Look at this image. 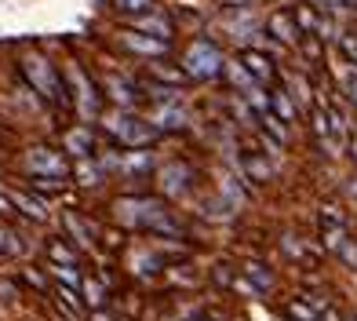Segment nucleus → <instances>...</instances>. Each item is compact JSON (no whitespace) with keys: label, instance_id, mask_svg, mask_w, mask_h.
I'll list each match as a JSON object with an SVG mask.
<instances>
[{"label":"nucleus","instance_id":"obj_1","mask_svg":"<svg viewBox=\"0 0 357 321\" xmlns=\"http://www.w3.org/2000/svg\"><path fill=\"white\" fill-rule=\"evenodd\" d=\"M113 216H117L124 227H135V230H153V234H168V237H183V227L172 219L165 201H157V197H117V201H113Z\"/></svg>","mask_w":357,"mask_h":321},{"label":"nucleus","instance_id":"obj_2","mask_svg":"<svg viewBox=\"0 0 357 321\" xmlns=\"http://www.w3.org/2000/svg\"><path fill=\"white\" fill-rule=\"evenodd\" d=\"M22 73H26L29 84H33V91H40L47 103H59V106H70V103H73L66 80L55 73V66H52L44 55H26V59H22Z\"/></svg>","mask_w":357,"mask_h":321},{"label":"nucleus","instance_id":"obj_3","mask_svg":"<svg viewBox=\"0 0 357 321\" xmlns=\"http://www.w3.org/2000/svg\"><path fill=\"white\" fill-rule=\"evenodd\" d=\"M183 73L193 80H212L219 73H226V59L215 44L208 40H193L186 52H183Z\"/></svg>","mask_w":357,"mask_h":321},{"label":"nucleus","instance_id":"obj_4","mask_svg":"<svg viewBox=\"0 0 357 321\" xmlns=\"http://www.w3.org/2000/svg\"><path fill=\"white\" fill-rule=\"evenodd\" d=\"M102 128L121 142V147H132V150L146 147V142L157 135V128H153L150 121H139V117L128 114V110H121V114H106V117H102Z\"/></svg>","mask_w":357,"mask_h":321},{"label":"nucleus","instance_id":"obj_5","mask_svg":"<svg viewBox=\"0 0 357 321\" xmlns=\"http://www.w3.org/2000/svg\"><path fill=\"white\" fill-rule=\"evenodd\" d=\"M26 168L40 175V179H55V183H66L70 179V160L55 154V150H47V147H33V150H26Z\"/></svg>","mask_w":357,"mask_h":321},{"label":"nucleus","instance_id":"obj_6","mask_svg":"<svg viewBox=\"0 0 357 321\" xmlns=\"http://www.w3.org/2000/svg\"><path fill=\"white\" fill-rule=\"evenodd\" d=\"M66 77H70V84H73L77 114H80V117H91L95 110H99V95H95V84L84 77V70H80V66H66Z\"/></svg>","mask_w":357,"mask_h":321},{"label":"nucleus","instance_id":"obj_7","mask_svg":"<svg viewBox=\"0 0 357 321\" xmlns=\"http://www.w3.org/2000/svg\"><path fill=\"white\" fill-rule=\"evenodd\" d=\"M121 44L128 47V52L146 55V59H160V55H168V40L146 37V33H139V29H124V33H121Z\"/></svg>","mask_w":357,"mask_h":321},{"label":"nucleus","instance_id":"obj_8","mask_svg":"<svg viewBox=\"0 0 357 321\" xmlns=\"http://www.w3.org/2000/svg\"><path fill=\"white\" fill-rule=\"evenodd\" d=\"M157 183H160V194L165 197H183L190 190V168L186 165H165L157 172Z\"/></svg>","mask_w":357,"mask_h":321},{"label":"nucleus","instance_id":"obj_9","mask_svg":"<svg viewBox=\"0 0 357 321\" xmlns=\"http://www.w3.org/2000/svg\"><path fill=\"white\" fill-rule=\"evenodd\" d=\"M150 124L157 128V132H183V128L190 124V117H186V110L178 106V103H165V106L153 110Z\"/></svg>","mask_w":357,"mask_h":321},{"label":"nucleus","instance_id":"obj_10","mask_svg":"<svg viewBox=\"0 0 357 321\" xmlns=\"http://www.w3.org/2000/svg\"><path fill=\"white\" fill-rule=\"evenodd\" d=\"M266 29L273 33V40H281V44H299V33H303L291 11H273L266 19Z\"/></svg>","mask_w":357,"mask_h":321},{"label":"nucleus","instance_id":"obj_11","mask_svg":"<svg viewBox=\"0 0 357 321\" xmlns=\"http://www.w3.org/2000/svg\"><path fill=\"white\" fill-rule=\"evenodd\" d=\"M62 150L77 160H88L95 154V139H91V128H70L66 135H62Z\"/></svg>","mask_w":357,"mask_h":321},{"label":"nucleus","instance_id":"obj_12","mask_svg":"<svg viewBox=\"0 0 357 321\" xmlns=\"http://www.w3.org/2000/svg\"><path fill=\"white\" fill-rule=\"evenodd\" d=\"M132 29H139V33H146V37H157V40H172V19L160 15V11H150V15L132 19Z\"/></svg>","mask_w":357,"mask_h":321},{"label":"nucleus","instance_id":"obj_13","mask_svg":"<svg viewBox=\"0 0 357 321\" xmlns=\"http://www.w3.org/2000/svg\"><path fill=\"white\" fill-rule=\"evenodd\" d=\"M4 197L19 208L22 216H29V219H37V223H44L47 219V204L40 201V197H33V194H22V190H4Z\"/></svg>","mask_w":357,"mask_h":321},{"label":"nucleus","instance_id":"obj_14","mask_svg":"<svg viewBox=\"0 0 357 321\" xmlns=\"http://www.w3.org/2000/svg\"><path fill=\"white\" fill-rule=\"evenodd\" d=\"M241 62H245V70H248V73L259 80V84H270L273 73H278V70H273V62H270V55L255 52V47H248V52L241 55Z\"/></svg>","mask_w":357,"mask_h":321},{"label":"nucleus","instance_id":"obj_15","mask_svg":"<svg viewBox=\"0 0 357 321\" xmlns=\"http://www.w3.org/2000/svg\"><path fill=\"white\" fill-rule=\"evenodd\" d=\"M321 311H324V303L317 296H303V299H291L288 303V318L291 321H317Z\"/></svg>","mask_w":357,"mask_h":321},{"label":"nucleus","instance_id":"obj_16","mask_svg":"<svg viewBox=\"0 0 357 321\" xmlns=\"http://www.w3.org/2000/svg\"><path fill=\"white\" fill-rule=\"evenodd\" d=\"M335 80H339V91H343L347 99L357 106V66H354V62H339V66H335Z\"/></svg>","mask_w":357,"mask_h":321},{"label":"nucleus","instance_id":"obj_17","mask_svg":"<svg viewBox=\"0 0 357 321\" xmlns=\"http://www.w3.org/2000/svg\"><path fill=\"white\" fill-rule=\"evenodd\" d=\"M291 15H296V22H299V29H303V33H321V26H324V19H321V15L314 11V4H299L296 11H291Z\"/></svg>","mask_w":357,"mask_h":321},{"label":"nucleus","instance_id":"obj_18","mask_svg":"<svg viewBox=\"0 0 357 321\" xmlns=\"http://www.w3.org/2000/svg\"><path fill=\"white\" fill-rule=\"evenodd\" d=\"M47 260L55 267H77V252L66 245V241H47Z\"/></svg>","mask_w":357,"mask_h":321},{"label":"nucleus","instance_id":"obj_19","mask_svg":"<svg viewBox=\"0 0 357 321\" xmlns=\"http://www.w3.org/2000/svg\"><path fill=\"white\" fill-rule=\"evenodd\" d=\"M117 165H121V172H128V175H139V172H150L153 160H150V154H146V150H132L128 157H121Z\"/></svg>","mask_w":357,"mask_h":321},{"label":"nucleus","instance_id":"obj_20","mask_svg":"<svg viewBox=\"0 0 357 321\" xmlns=\"http://www.w3.org/2000/svg\"><path fill=\"white\" fill-rule=\"evenodd\" d=\"M226 77H230L234 80V84L241 88V95H245V91H252L255 84H259V80L245 70V62H226Z\"/></svg>","mask_w":357,"mask_h":321},{"label":"nucleus","instance_id":"obj_21","mask_svg":"<svg viewBox=\"0 0 357 321\" xmlns=\"http://www.w3.org/2000/svg\"><path fill=\"white\" fill-rule=\"evenodd\" d=\"M106 88H109V99L117 103V106H132L135 103V95H132V88H128V80H121V77H106Z\"/></svg>","mask_w":357,"mask_h":321},{"label":"nucleus","instance_id":"obj_22","mask_svg":"<svg viewBox=\"0 0 357 321\" xmlns=\"http://www.w3.org/2000/svg\"><path fill=\"white\" fill-rule=\"evenodd\" d=\"M113 8L128 19H139V15H150L153 11V0H113Z\"/></svg>","mask_w":357,"mask_h":321},{"label":"nucleus","instance_id":"obj_23","mask_svg":"<svg viewBox=\"0 0 357 321\" xmlns=\"http://www.w3.org/2000/svg\"><path fill=\"white\" fill-rule=\"evenodd\" d=\"M347 241H350L347 237V227H321V245L328 248V252H339Z\"/></svg>","mask_w":357,"mask_h":321},{"label":"nucleus","instance_id":"obj_24","mask_svg":"<svg viewBox=\"0 0 357 321\" xmlns=\"http://www.w3.org/2000/svg\"><path fill=\"white\" fill-rule=\"evenodd\" d=\"M80 292H84V303H88V307L91 311H99L102 307V303H106V288H102V281H84V285H80Z\"/></svg>","mask_w":357,"mask_h":321},{"label":"nucleus","instance_id":"obj_25","mask_svg":"<svg viewBox=\"0 0 357 321\" xmlns=\"http://www.w3.org/2000/svg\"><path fill=\"white\" fill-rule=\"evenodd\" d=\"M245 278L252 281V285H259V288H273V274H270V270L263 267V263H245Z\"/></svg>","mask_w":357,"mask_h":321},{"label":"nucleus","instance_id":"obj_26","mask_svg":"<svg viewBox=\"0 0 357 321\" xmlns=\"http://www.w3.org/2000/svg\"><path fill=\"white\" fill-rule=\"evenodd\" d=\"M62 223H66V230L73 234V241H77V248H91V230L84 227V223H80L77 216H66V219H62Z\"/></svg>","mask_w":357,"mask_h":321},{"label":"nucleus","instance_id":"obj_27","mask_svg":"<svg viewBox=\"0 0 357 321\" xmlns=\"http://www.w3.org/2000/svg\"><path fill=\"white\" fill-rule=\"evenodd\" d=\"M22 252V241H19V234H15L11 227H4L0 223V255H19Z\"/></svg>","mask_w":357,"mask_h":321},{"label":"nucleus","instance_id":"obj_28","mask_svg":"<svg viewBox=\"0 0 357 321\" xmlns=\"http://www.w3.org/2000/svg\"><path fill=\"white\" fill-rule=\"evenodd\" d=\"M245 172L252 175V179H270V175H273V165L252 154V157H245Z\"/></svg>","mask_w":357,"mask_h":321},{"label":"nucleus","instance_id":"obj_29","mask_svg":"<svg viewBox=\"0 0 357 321\" xmlns=\"http://www.w3.org/2000/svg\"><path fill=\"white\" fill-rule=\"evenodd\" d=\"M270 110H273L281 121H296V103H291L284 91H273V106H270Z\"/></svg>","mask_w":357,"mask_h":321},{"label":"nucleus","instance_id":"obj_30","mask_svg":"<svg viewBox=\"0 0 357 321\" xmlns=\"http://www.w3.org/2000/svg\"><path fill=\"white\" fill-rule=\"evenodd\" d=\"M259 121H263V132H270V139H278V142L288 139V128H284V121L278 114H263Z\"/></svg>","mask_w":357,"mask_h":321},{"label":"nucleus","instance_id":"obj_31","mask_svg":"<svg viewBox=\"0 0 357 321\" xmlns=\"http://www.w3.org/2000/svg\"><path fill=\"white\" fill-rule=\"evenodd\" d=\"M52 274H55L62 285H66V288H80V285H84V281L77 278V270H73V267H55V263H52Z\"/></svg>","mask_w":357,"mask_h":321},{"label":"nucleus","instance_id":"obj_32","mask_svg":"<svg viewBox=\"0 0 357 321\" xmlns=\"http://www.w3.org/2000/svg\"><path fill=\"white\" fill-rule=\"evenodd\" d=\"M321 227H347V219H343V212H339L335 204H324L321 208Z\"/></svg>","mask_w":357,"mask_h":321},{"label":"nucleus","instance_id":"obj_33","mask_svg":"<svg viewBox=\"0 0 357 321\" xmlns=\"http://www.w3.org/2000/svg\"><path fill=\"white\" fill-rule=\"evenodd\" d=\"M288 88H291V95H296V103H310V84H306L303 77L291 73V77H288Z\"/></svg>","mask_w":357,"mask_h":321},{"label":"nucleus","instance_id":"obj_34","mask_svg":"<svg viewBox=\"0 0 357 321\" xmlns=\"http://www.w3.org/2000/svg\"><path fill=\"white\" fill-rule=\"evenodd\" d=\"M77 172H80V183H99V179H102V172L95 168V165H88V160H80Z\"/></svg>","mask_w":357,"mask_h":321},{"label":"nucleus","instance_id":"obj_35","mask_svg":"<svg viewBox=\"0 0 357 321\" xmlns=\"http://www.w3.org/2000/svg\"><path fill=\"white\" fill-rule=\"evenodd\" d=\"M339 47H343L347 59L357 66V33H343V37H339Z\"/></svg>","mask_w":357,"mask_h":321},{"label":"nucleus","instance_id":"obj_36","mask_svg":"<svg viewBox=\"0 0 357 321\" xmlns=\"http://www.w3.org/2000/svg\"><path fill=\"white\" fill-rule=\"evenodd\" d=\"M234 288H237V292H245L248 299H259V292H263V288H259V285H252L248 278H234Z\"/></svg>","mask_w":357,"mask_h":321},{"label":"nucleus","instance_id":"obj_37","mask_svg":"<svg viewBox=\"0 0 357 321\" xmlns=\"http://www.w3.org/2000/svg\"><path fill=\"white\" fill-rule=\"evenodd\" d=\"M335 255H339V260H343L347 267H357V245H354V241H347V245L339 248Z\"/></svg>","mask_w":357,"mask_h":321},{"label":"nucleus","instance_id":"obj_38","mask_svg":"<svg viewBox=\"0 0 357 321\" xmlns=\"http://www.w3.org/2000/svg\"><path fill=\"white\" fill-rule=\"evenodd\" d=\"M59 303H66L70 314H77V311H80V303H77V296H73V288H66V285L59 288Z\"/></svg>","mask_w":357,"mask_h":321},{"label":"nucleus","instance_id":"obj_39","mask_svg":"<svg viewBox=\"0 0 357 321\" xmlns=\"http://www.w3.org/2000/svg\"><path fill=\"white\" fill-rule=\"evenodd\" d=\"M281 245H284V252H288V255H296V260L303 255V245H299V241L291 237V234H284V237H281Z\"/></svg>","mask_w":357,"mask_h":321},{"label":"nucleus","instance_id":"obj_40","mask_svg":"<svg viewBox=\"0 0 357 321\" xmlns=\"http://www.w3.org/2000/svg\"><path fill=\"white\" fill-rule=\"evenodd\" d=\"M303 52L310 55V59H317V55H321V47H317V40H306V44H303Z\"/></svg>","mask_w":357,"mask_h":321},{"label":"nucleus","instance_id":"obj_41","mask_svg":"<svg viewBox=\"0 0 357 321\" xmlns=\"http://www.w3.org/2000/svg\"><path fill=\"white\" fill-rule=\"evenodd\" d=\"M347 194H350V197L357 201V179H350V183H347Z\"/></svg>","mask_w":357,"mask_h":321},{"label":"nucleus","instance_id":"obj_42","mask_svg":"<svg viewBox=\"0 0 357 321\" xmlns=\"http://www.w3.org/2000/svg\"><path fill=\"white\" fill-rule=\"evenodd\" d=\"M324 321H343V318H339V314H335V311L328 307V311H324Z\"/></svg>","mask_w":357,"mask_h":321},{"label":"nucleus","instance_id":"obj_43","mask_svg":"<svg viewBox=\"0 0 357 321\" xmlns=\"http://www.w3.org/2000/svg\"><path fill=\"white\" fill-rule=\"evenodd\" d=\"M91 321H113V318H109V314H95Z\"/></svg>","mask_w":357,"mask_h":321},{"label":"nucleus","instance_id":"obj_44","mask_svg":"<svg viewBox=\"0 0 357 321\" xmlns=\"http://www.w3.org/2000/svg\"><path fill=\"white\" fill-rule=\"evenodd\" d=\"M299 4H324V0H299Z\"/></svg>","mask_w":357,"mask_h":321},{"label":"nucleus","instance_id":"obj_45","mask_svg":"<svg viewBox=\"0 0 357 321\" xmlns=\"http://www.w3.org/2000/svg\"><path fill=\"white\" fill-rule=\"evenodd\" d=\"M350 150H354V160H357V139H354V142H350Z\"/></svg>","mask_w":357,"mask_h":321},{"label":"nucleus","instance_id":"obj_46","mask_svg":"<svg viewBox=\"0 0 357 321\" xmlns=\"http://www.w3.org/2000/svg\"><path fill=\"white\" fill-rule=\"evenodd\" d=\"M354 321H357V318H354Z\"/></svg>","mask_w":357,"mask_h":321}]
</instances>
